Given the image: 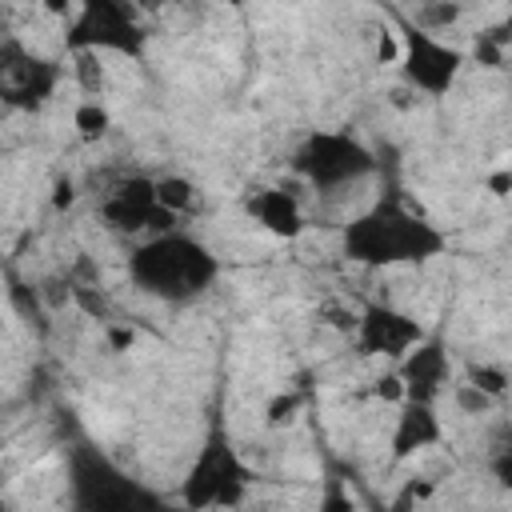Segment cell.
I'll list each match as a JSON object with an SVG mask.
<instances>
[{"label": "cell", "mask_w": 512, "mask_h": 512, "mask_svg": "<svg viewBox=\"0 0 512 512\" xmlns=\"http://www.w3.org/2000/svg\"><path fill=\"white\" fill-rule=\"evenodd\" d=\"M440 248H444V236L428 220L400 208L396 200L368 208L344 232V252L360 264H400V260L420 264V260L436 256Z\"/></svg>", "instance_id": "6da1fadb"}, {"label": "cell", "mask_w": 512, "mask_h": 512, "mask_svg": "<svg viewBox=\"0 0 512 512\" xmlns=\"http://www.w3.org/2000/svg\"><path fill=\"white\" fill-rule=\"evenodd\" d=\"M128 272L144 292L180 304V300L200 296L216 280V256L192 236L164 232L132 252Z\"/></svg>", "instance_id": "7a4b0ae2"}, {"label": "cell", "mask_w": 512, "mask_h": 512, "mask_svg": "<svg viewBox=\"0 0 512 512\" xmlns=\"http://www.w3.org/2000/svg\"><path fill=\"white\" fill-rule=\"evenodd\" d=\"M68 472H72V512H168L160 492L120 472L96 448H76Z\"/></svg>", "instance_id": "3957f363"}, {"label": "cell", "mask_w": 512, "mask_h": 512, "mask_svg": "<svg viewBox=\"0 0 512 512\" xmlns=\"http://www.w3.org/2000/svg\"><path fill=\"white\" fill-rule=\"evenodd\" d=\"M244 488H248V472H244V464L236 460L228 436L216 428V432L208 436L204 452L196 456L188 480H184V504H188L192 512H200V508H208V504H224V508H228V504H236V500L244 496Z\"/></svg>", "instance_id": "277c9868"}, {"label": "cell", "mask_w": 512, "mask_h": 512, "mask_svg": "<svg viewBox=\"0 0 512 512\" xmlns=\"http://www.w3.org/2000/svg\"><path fill=\"white\" fill-rule=\"evenodd\" d=\"M72 52H140L144 44V32L132 16L128 4H116V0H92L76 12L72 28H68V40H64Z\"/></svg>", "instance_id": "5b68a950"}, {"label": "cell", "mask_w": 512, "mask_h": 512, "mask_svg": "<svg viewBox=\"0 0 512 512\" xmlns=\"http://www.w3.org/2000/svg\"><path fill=\"white\" fill-rule=\"evenodd\" d=\"M296 168L320 184V188H336V184H348L356 176H364L372 168V156L364 144H356L352 136H340V132H316L304 140V148L296 152Z\"/></svg>", "instance_id": "8992f818"}, {"label": "cell", "mask_w": 512, "mask_h": 512, "mask_svg": "<svg viewBox=\"0 0 512 512\" xmlns=\"http://www.w3.org/2000/svg\"><path fill=\"white\" fill-rule=\"evenodd\" d=\"M60 68L36 52H28L20 40L0 44V100L16 108H40L56 92Z\"/></svg>", "instance_id": "52a82bcc"}, {"label": "cell", "mask_w": 512, "mask_h": 512, "mask_svg": "<svg viewBox=\"0 0 512 512\" xmlns=\"http://www.w3.org/2000/svg\"><path fill=\"white\" fill-rule=\"evenodd\" d=\"M400 64H404V76L412 88L420 92H432V96H444L460 68H464V52L420 32V28H404V52H400Z\"/></svg>", "instance_id": "ba28073f"}, {"label": "cell", "mask_w": 512, "mask_h": 512, "mask_svg": "<svg viewBox=\"0 0 512 512\" xmlns=\"http://www.w3.org/2000/svg\"><path fill=\"white\" fill-rule=\"evenodd\" d=\"M424 340L420 324L388 304H368L364 316L356 320V344L368 356H404Z\"/></svg>", "instance_id": "9c48e42d"}, {"label": "cell", "mask_w": 512, "mask_h": 512, "mask_svg": "<svg viewBox=\"0 0 512 512\" xmlns=\"http://www.w3.org/2000/svg\"><path fill=\"white\" fill-rule=\"evenodd\" d=\"M104 220L120 232H136V228H156L160 236L172 228V212H164L156 204V192H152V180L144 176H132L116 188V196L104 204Z\"/></svg>", "instance_id": "30bf717a"}, {"label": "cell", "mask_w": 512, "mask_h": 512, "mask_svg": "<svg viewBox=\"0 0 512 512\" xmlns=\"http://www.w3.org/2000/svg\"><path fill=\"white\" fill-rule=\"evenodd\" d=\"M400 384H404V400L412 404H432V396L440 392L444 376H448V356L436 340H420L416 352H408V360L400 364Z\"/></svg>", "instance_id": "8fae6325"}, {"label": "cell", "mask_w": 512, "mask_h": 512, "mask_svg": "<svg viewBox=\"0 0 512 512\" xmlns=\"http://www.w3.org/2000/svg\"><path fill=\"white\" fill-rule=\"evenodd\" d=\"M436 440H440V420H436L432 404L404 400V408L396 416V432H392V456L404 460V456H412V452H420Z\"/></svg>", "instance_id": "7c38bea8"}, {"label": "cell", "mask_w": 512, "mask_h": 512, "mask_svg": "<svg viewBox=\"0 0 512 512\" xmlns=\"http://www.w3.org/2000/svg\"><path fill=\"white\" fill-rule=\"evenodd\" d=\"M252 212H256L260 224H264L268 232H276V236H296V232H300V208H296V200H292L288 192H280V188H264V192L252 200Z\"/></svg>", "instance_id": "4fadbf2b"}, {"label": "cell", "mask_w": 512, "mask_h": 512, "mask_svg": "<svg viewBox=\"0 0 512 512\" xmlns=\"http://www.w3.org/2000/svg\"><path fill=\"white\" fill-rule=\"evenodd\" d=\"M152 192H156V204L164 208V212H184L188 204H192V184L188 180H180V176H164V180H152Z\"/></svg>", "instance_id": "5bb4252c"}, {"label": "cell", "mask_w": 512, "mask_h": 512, "mask_svg": "<svg viewBox=\"0 0 512 512\" xmlns=\"http://www.w3.org/2000/svg\"><path fill=\"white\" fill-rule=\"evenodd\" d=\"M76 132H80V140H100L104 132H108V112L100 108V104H80L76 108Z\"/></svg>", "instance_id": "9a60e30c"}, {"label": "cell", "mask_w": 512, "mask_h": 512, "mask_svg": "<svg viewBox=\"0 0 512 512\" xmlns=\"http://www.w3.org/2000/svg\"><path fill=\"white\" fill-rule=\"evenodd\" d=\"M416 20H420L416 28L432 36L436 28H448V24H456V20H460V4H424V8L416 12Z\"/></svg>", "instance_id": "2e32d148"}, {"label": "cell", "mask_w": 512, "mask_h": 512, "mask_svg": "<svg viewBox=\"0 0 512 512\" xmlns=\"http://www.w3.org/2000/svg\"><path fill=\"white\" fill-rule=\"evenodd\" d=\"M468 384H472L476 392H484V396H504V388H508V376H504V368H488V364H476V368L468 372Z\"/></svg>", "instance_id": "e0dca14e"}, {"label": "cell", "mask_w": 512, "mask_h": 512, "mask_svg": "<svg viewBox=\"0 0 512 512\" xmlns=\"http://www.w3.org/2000/svg\"><path fill=\"white\" fill-rule=\"evenodd\" d=\"M76 80H80L84 92H100L104 68H100V60H96V52H76Z\"/></svg>", "instance_id": "ac0fdd59"}, {"label": "cell", "mask_w": 512, "mask_h": 512, "mask_svg": "<svg viewBox=\"0 0 512 512\" xmlns=\"http://www.w3.org/2000/svg\"><path fill=\"white\" fill-rule=\"evenodd\" d=\"M456 404H460L464 412H484V408L492 404V396H484V392H476L472 384H460V388H456Z\"/></svg>", "instance_id": "d6986e66"}, {"label": "cell", "mask_w": 512, "mask_h": 512, "mask_svg": "<svg viewBox=\"0 0 512 512\" xmlns=\"http://www.w3.org/2000/svg\"><path fill=\"white\" fill-rule=\"evenodd\" d=\"M296 404H300V396H280V400H272V408H268V420H272V424L288 420V416L296 412Z\"/></svg>", "instance_id": "ffe728a7"}, {"label": "cell", "mask_w": 512, "mask_h": 512, "mask_svg": "<svg viewBox=\"0 0 512 512\" xmlns=\"http://www.w3.org/2000/svg\"><path fill=\"white\" fill-rule=\"evenodd\" d=\"M376 396H384V400H404L400 376H380V380H376Z\"/></svg>", "instance_id": "44dd1931"}, {"label": "cell", "mask_w": 512, "mask_h": 512, "mask_svg": "<svg viewBox=\"0 0 512 512\" xmlns=\"http://www.w3.org/2000/svg\"><path fill=\"white\" fill-rule=\"evenodd\" d=\"M376 56H380V64H396V60H400V48H396V40H392V32H380V44H376Z\"/></svg>", "instance_id": "7402d4cb"}, {"label": "cell", "mask_w": 512, "mask_h": 512, "mask_svg": "<svg viewBox=\"0 0 512 512\" xmlns=\"http://www.w3.org/2000/svg\"><path fill=\"white\" fill-rule=\"evenodd\" d=\"M320 512H352V500L340 492V488H332L328 496H324V504H320Z\"/></svg>", "instance_id": "603a6c76"}, {"label": "cell", "mask_w": 512, "mask_h": 512, "mask_svg": "<svg viewBox=\"0 0 512 512\" xmlns=\"http://www.w3.org/2000/svg\"><path fill=\"white\" fill-rule=\"evenodd\" d=\"M76 300H80V308H84V312H92V316H104V300H100V296H92L88 288H76Z\"/></svg>", "instance_id": "cb8c5ba5"}, {"label": "cell", "mask_w": 512, "mask_h": 512, "mask_svg": "<svg viewBox=\"0 0 512 512\" xmlns=\"http://www.w3.org/2000/svg\"><path fill=\"white\" fill-rule=\"evenodd\" d=\"M52 204H56V208H68V204H72V184H68V180H60V184H56Z\"/></svg>", "instance_id": "d4e9b609"}, {"label": "cell", "mask_w": 512, "mask_h": 512, "mask_svg": "<svg viewBox=\"0 0 512 512\" xmlns=\"http://www.w3.org/2000/svg\"><path fill=\"white\" fill-rule=\"evenodd\" d=\"M508 184H512V176H508V172H496V176L488 180V188H492L496 196H508Z\"/></svg>", "instance_id": "484cf974"}, {"label": "cell", "mask_w": 512, "mask_h": 512, "mask_svg": "<svg viewBox=\"0 0 512 512\" xmlns=\"http://www.w3.org/2000/svg\"><path fill=\"white\" fill-rule=\"evenodd\" d=\"M108 340H112V348H128V344H132V328H128V332H124V328H112Z\"/></svg>", "instance_id": "4316f807"}, {"label": "cell", "mask_w": 512, "mask_h": 512, "mask_svg": "<svg viewBox=\"0 0 512 512\" xmlns=\"http://www.w3.org/2000/svg\"><path fill=\"white\" fill-rule=\"evenodd\" d=\"M496 476H500V484H512V460H508V452L496 460Z\"/></svg>", "instance_id": "83f0119b"}, {"label": "cell", "mask_w": 512, "mask_h": 512, "mask_svg": "<svg viewBox=\"0 0 512 512\" xmlns=\"http://www.w3.org/2000/svg\"><path fill=\"white\" fill-rule=\"evenodd\" d=\"M0 512H8V508H4V504H0Z\"/></svg>", "instance_id": "f1b7e54d"}]
</instances>
